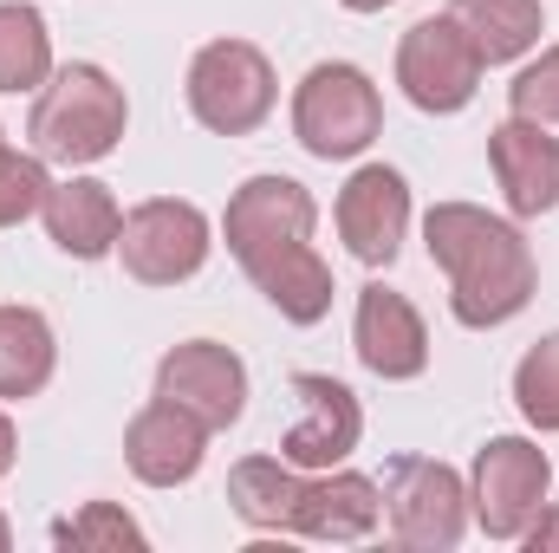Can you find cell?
Returning a JSON list of instances; mask_svg holds the SVG:
<instances>
[{
	"label": "cell",
	"mask_w": 559,
	"mask_h": 553,
	"mask_svg": "<svg viewBox=\"0 0 559 553\" xmlns=\"http://www.w3.org/2000/svg\"><path fill=\"white\" fill-rule=\"evenodd\" d=\"M423 248L449 280L455 326H468V332L521 319L540 286V261H534V242L521 235V222L488 215L475 202H436L423 215Z\"/></svg>",
	"instance_id": "1"
},
{
	"label": "cell",
	"mask_w": 559,
	"mask_h": 553,
	"mask_svg": "<svg viewBox=\"0 0 559 553\" xmlns=\"http://www.w3.org/2000/svg\"><path fill=\"white\" fill-rule=\"evenodd\" d=\"M124 125H131V105H124V85L105 72V66H59L39 98H33V118H26V143L33 156L46 163H105L118 143H124Z\"/></svg>",
	"instance_id": "2"
},
{
	"label": "cell",
	"mask_w": 559,
	"mask_h": 553,
	"mask_svg": "<svg viewBox=\"0 0 559 553\" xmlns=\"http://www.w3.org/2000/svg\"><path fill=\"white\" fill-rule=\"evenodd\" d=\"M378 131H384V98H378L365 66L319 59L293 85V138H299L306 156H319V163L365 156L378 143Z\"/></svg>",
	"instance_id": "3"
},
{
	"label": "cell",
	"mask_w": 559,
	"mask_h": 553,
	"mask_svg": "<svg viewBox=\"0 0 559 553\" xmlns=\"http://www.w3.org/2000/svg\"><path fill=\"white\" fill-rule=\"evenodd\" d=\"M189 111L202 131L215 138H248L274 118L280 105V79L274 59L254 46V39H209L195 59H189Z\"/></svg>",
	"instance_id": "4"
},
{
	"label": "cell",
	"mask_w": 559,
	"mask_h": 553,
	"mask_svg": "<svg viewBox=\"0 0 559 553\" xmlns=\"http://www.w3.org/2000/svg\"><path fill=\"white\" fill-rule=\"evenodd\" d=\"M312 228H319V202L306 183L293 176H248L235 196H228V215H222V235H228V255L241 261V274H267L274 261L312 248Z\"/></svg>",
	"instance_id": "5"
},
{
	"label": "cell",
	"mask_w": 559,
	"mask_h": 553,
	"mask_svg": "<svg viewBox=\"0 0 559 553\" xmlns=\"http://www.w3.org/2000/svg\"><path fill=\"white\" fill-rule=\"evenodd\" d=\"M554 462L527 436H488L468 469V515L488 541H521V528L547 508Z\"/></svg>",
	"instance_id": "6"
},
{
	"label": "cell",
	"mask_w": 559,
	"mask_h": 553,
	"mask_svg": "<svg viewBox=\"0 0 559 553\" xmlns=\"http://www.w3.org/2000/svg\"><path fill=\"white\" fill-rule=\"evenodd\" d=\"M384 521L404 548L449 553L468 534V482L436 456H397L384 469Z\"/></svg>",
	"instance_id": "7"
},
{
	"label": "cell",
	"mask_w": 559,
	"mask_h": 553,
	"mask_svg": "<svg viewBox=\"0 0 559 553\" xmlns=\"http://www.w3.org/2000/svg\"><path fill=\"white\" fill-rule=\"evenodd\" d=\"M209 248H215L209 215L195 202H182V196H150L118 228V261H124V274L138 286H182V280H195L209 268Z\"/></svg>",
	"instance_id": "8"
},
{
	"label": "cell",
	"mask_w": 559,
	"mask_h": 553,
	"mask_svg": "<svg viewBox=\"0 0 559 553\" xmlns=\"http://www.w3.org/2000/svg\"><path fill=\"white\" fill-rule=\"evenodd\" d=\"M481 72H488L481 52L468 46V33L449 13H429V20H417L397 39V85H404V98L417 111H429V118H449V111L475 105Z\"/></svg>",
	"instance_id": "9"
},
{
	"label": "cell",
	"mask_w": 559,
	"mask_h": 553,
	"mask_svg": "<svg viewBox=\"0 0 559 553\" xmlns=\"http://www.w3.org/2000/svg\"><path fill=\"white\" fill-rule=\"evenodd\" d=\"M156 398L182 404L195 423H209V436H215V430L241 423V411H248V365L222 339H182L156 365Z\"/></svg>",
	"instance_id": "10"
},
{
	"label": "cell",
	"mask_w": 559,
	"mask_h": 553,
	"mask_svg": "<svg viewBox=\"0 0 559 553\" xmlns=\"http://www.w3.org/2000/svg\"><path fill=\"white\" fill-rule=\"evenodd\" d=\"M365 436V411L352 398V385L325 378V372H299L293 378V423L280 430V456L293 469H338Z\"/></svg>",
	"instance_id": "11"
},
{
	"label": "cell",
	"mask_w": 559,
	"mask_h": 553,
	"mask_svg": "<svg viewBox=\"0 0 559 553\" xmlns=\"http://www.w3.org/2000/svg\"><path fill=\"white\" fill-rule=\"evenodd\" d=\"M338 242L365 261V268H391L404 255V235H411V183L391 169V163H365L352 169V183L338 189Z\"/></svg>",
	"instance_id": "12"
},
{
	"label": "cell",
	"mask_w": 559,
	"mask_h": 553,
	"mask_svg": "<svg viewBox=\"0 0 559 553\" xmlns=\"http://www.w3.org/2000/svg\"><path fill=\"white\" fill-rule=\"evenodd\" d=\"M352 352L371 378L384 385H411L429 372V326L423 313L384 280L358 286V313H352Z\"/></svg>",
	"instance_id": "13"
},
{
	"label": "cell",
	"mask_w": 559,
	"mask_h": 553,
	"mask_svg": "<svg viewBox=\"0 0 559 553\" xmlns=\"http://www.w3.org/2000/svg\"><path fill=\"white\" fill-rule=\"evenodd\" d=\"M488 163H495V183H501L514 222H534V215L559 209V138L547 125L501 118L488 131Z\"/></svg>",
	"instance_id": "14"
},
{
	"label": "cell",
	"mask_w": 559,
	"mask_h": 553,
	"mask_svg": "<svg viewBox=\"0 0 559 553\" xmlns=\"http://www.w3.org/2000/svg\"><path fill=\"white\" fill-rule=\"evenodd\" d=\"M202 456H209V423H195L169 398H150L124 430V462L143 489H182L202 469Z\"/></svg>",
	"instance_id": "15"
},
{
	"label": "cell",
	"mask_w": 559,
	"mask_h": 553,
	"mask_svg": "<svg viewBox=\"0 0 559 553\" xmlns=\"http://www.w3.org/2000/svg\"><path fill=\"white\" fill-rule=\"evenodd\" d=\"M39 222H46V235H52L59 255H72V261H105V255H118L124 209H118V196H111L98 176H66V183H52Z\"/></svg>",
	"instance_id": "16"
},
{
	"label": "cell",
	"mask_w": 559,
	"mask_h": 553,
	"mask_svg": "<svg viewBox=\"0 0 559 553\" xmlns=\"http://www.w3.org/2000/svg\"><path fill=\"white\" fill-rule=\"evenodd\" d=\"M306 469H293L286 456H241L228 469V508L254 528V534H299L306 515Z\"/></svg>",
	"instance_id": "17"
},
{
	"label": "cell",
	"mask_w": 559,
	"mask_h": 553,
	"mask_svg": "<svg viewBox=\"0 0 559 553\" xmlns=\"http://www.w3.org/2000/svg\"><path fill=\"white\" fill-rule=\"evenodd\" d=\"M384 521V489L358 469H312L306 482V515H299V534L306 541H365L371 528Z\"/></svg>",
	"instance_id": "18"
},
{
	"label": "cell",
	"mask_w": 559,
	"mask_h": 553,
	"mask_svg": "<svg viewBox=\"0 0 559 553\" xmlns=\"http://www.w3.org/2000/svg\"><path fill=\"white\" fill-rule=\"evenodd\" d=\"M449 20L468 33L481 66H514L547 33V7L540 0H449Z\"/></svg>",
	"instance_id": "19"
},
{
	"label": "cell",
	"mask_w": 559,
	"mask_h": 553,
	"mask_svg": "<svg viewBox=\"0 0 559 553\" xmlns=\"http://www.w3.org/2000/svg\"><path fill=\"white\" fill-rule=\"evenodd\" d=\"M52 365H59V339H52V319L39 306H0V398L20 404V398H39L52 385Z\"/></svg>",
	"instance_id": "20"
},
{
	"label": "cell",
	"mask_w": 559,
	"mask_h": 553,
	"mask_svg": "<svg viewBox=\"0 0 559 553\" xmlns=\"http://www.w3.org/2000/svg\"><path fill=\"white\" fill-rule=\"evenodd\" d=\"M52 79L46 13L26 0H0V92H39Z\"/></svg>",
	"instance_id": "21"
},
{
	"label": "cell",
	"mask_w": 559,
	"mask_h": 553,
	"mask_svg": "<svg viewBox=\"0 0 559 553\" xmlns=\"http://www.w3.org/2000/svg\"><path fill=\"white\" fill-rule=\"evenodd\" d=\"M254 286L267 293V306H274L280 319H293V326H319L332 313V293H338L319 248H299V255L274 261L267 274H254Z\"/></svg>",
	"instance_id": "22"
},
{
	"label": "cell",
	"mask_w": 559,
	"mask_h": 553,
	"mask_svg": "<svg viewBox=\"0 0 559 553\" xmlns=\"http://www.w3.org/2000/svg\"><path fill=\"white\" fill-rule=\"evenodd\" d=\"M514 404H521V416L534 430L559 436V332L534 339L521 352V365H514Z\"/></svg>",
	"instance_id": "23"
},
{
	"label": "cell",
	"mask_w": 559,
	"mask_h": 553,
	"mask_svg": "<svg viewBox=\"0 0 559 553\" xmlns=\"http://www.w3.org/2000/svg\"><path fill=\"white\" fill-rule=\"evenodd\" d=\"M46 196H52L46 156H33V150H7V143H0V228H20L26 215H39Z\"/></svg>",
	"instance_id": "24"
},
{
	"label": "cell",
	"mask_w": 559,
	"mask_h": 553,
	"mask_svg": "<svg viewBox=\"0 0 559 553\" xmlns=\"http://www.w3.org/2000/svg\"><path fill=\"white\" fill-rule=\"evenodd\" d=\"M59 548H143V528L118 508V502H85L79 515H66L52 528Z\"/></svg>",
	"instance_id": "25"
},
{
	"label": "cell",
	"mask_w": 559,
	"mask_h": 553,
	"mask_svg": "<svg viewBox=\"0 0 559 553\" xmlns=\"http://www.w3.org/2000/svg\"><path fill=\"white\" fill-rule=\"evenodd\" d=\"M508 105H514V118L559 125V46H547L534 66H521V72H514V85H508Z\"/></svg>",
	"instance_id": "26"
},
{
	"label": "cell",
	"mask_w": 559,
	"mask_h": 553,
	"mask_svg": "<svg viewBox=\"0 0 559 553\" xmlns=\"http://www.w3.org/2000/svg\"><path fill=\"white\" fill-rule=\"evenodd\" d=\"M521 541H527V548H534V553L559 548V508H540V515H534V521L521 528Z\"/></svg>",
	"instance_id": "27"
},
{
	"label": "cell",
	"mask_w": 559,
	"mask_h": 553,
	"mask_svg": "<svg viewBox=\"0 0 559 553\" xmlns=\"http://www.w3.org/2000/svg\"><path fill=\"white\" fill-rule=\"evenodd\" d=\"M13 449H20V436H13V423H7V411H0V475L13 469Z\"/></svg>",
	"instance_id": "28"
},
{
	"label": "cell",
	"mask_w": 559,
	"mask_h": 553,
	"mask_svg": "<svg viewBox=\"0 0 559 553\" xmlns=\"http://www.w3.org/2000/svg\"><path fill=\"white\" fill-rule=\"evenodd\" d=\"M338 7H352V13H384L391 0H338Z\"/></svg>",
	"instance_id": "29"
},
{
	"label": "cell",
	"mask_w": 559,
	"mask_h": 553,
	"mask_svg": "<svg viewBox=\"0 0 559 553\" xmlns=\"http://www.w3.org/2000/svg\"><path fill=\"white\" fill-rule=\"evenodd\" d=\"M13 548V528H7V515H0V553Z\"/></svg>",
	"instance_id": "30"
},
{
	"label": "cell",
	"mask_w": 559,
	"mask_h": 553,
	"mask_svg": "<svg viewBox=\"0 0 559 553\" xmlns=\"http://www.w3.org/2000/svg\"><path fill=\"white\" fill-rule=\"evenodd\" d=\"M0 143H7V131H0Z\"/></svg>",
	"instance_id": "31"
}]
</instances>
